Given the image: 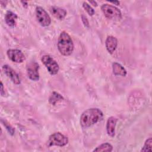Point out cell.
<instances>
[{
  "instance_id": "52a82bcc",
  "label": "cell",
  "mask_w": 152,
  "mask_h": 152,
  "mask_svg": "<svg viewBox=\"0 0 152 152\" xmlns=\"http://www.w3.org/2000/svg\"><path fill=\"white\" fill-rule=\"evenodd\" d=\"M39 65L36 62H30L27 65V74L31 80L36 81L39 80Z\"/></svg>"
},
{
  "instance_id": "7a4b0ae2",
  "label": "cell",
  "mask_w": 152,
  "mask_h": 152,
  "mask_svg": "<svg viewBox=\"0 0 152 152\" xmlns=\"http://www.w3.org/2000/svg\"><path fill=\"white\" fill-rule=\"evenodd\" d=\"M58 49L64 56H69L74 50V43L71 36L65 31H62L58 40Z\"/></svg>"
},
{
  "instance_id": "5bb4252c",
  "label": "cell",
  "mask_w": 152,
  "mask_h": 152,
  "mask_svg": "<svg viewBox=\"0 0 152 152\" xmlns=\"http://www.w3.org/2000/svg\"><path fill=\"white\" fill-rule=\"evenodd\" d=\"M112 71L113 74L116 76L125 77L127 74V71L125 68L118 62H113L112 64Z\"/></svg>"
},
{
  "instance_id": "8fae6325",
  "label": "cell",
  "mask_w": 152,
  "mask_h": 152,
  "mask_svg": "<svg viewBox=\"0 0 152 152\" xmlns=\"http://www.w3.org/2000/svg\"><path fill=\"white\" fill-rule=\"evenodd\" d=\"M118 119L114 116H110L108 118L106 122V131L109 136L113 137L115 135V127Z\"/></svg>"
},
{
  "instance_id": "8992f818",
  "label": "cell",
  "mask_w": 152,
  "mask_h": 152,
  "mask_svg": "<svg viewBox=\"0 0 152 152\" xmlns=\"http://www.w3.org/2000/svg\"><path fill=\"white\" fill-rule=\"evenodd\" d=\"M36 15L39 24L43 27H48L51 23V19L48 12L41 7L36 8Z\"/></svg>"
},
{
  "instance_id": "5b68a950",
  "label": "cell",
  "mask_w": 152,
  "mask_h": 152,
  "mask_svg": "<svg viewBox=\"0 0 152 152\" xmlns=\"http://www.w3.org/2000/svg\"><path fill=\"white\" fill-rule=\"evenodd\" d=\"M41 61L47 68L50 74L56 75L58 74L59 70V66L58 64L52 57L50 55H45L42 57Z\"/></svg>"
},
{
  "instance_id": "d6986e66",
  "label": "cell",
  "mask_w": 152,
  "mask_h": 152,
  "mask_svg": "<svg viewBox=\"0 0 152 152\" xmlns=\"http://www.w3.org/2000/svg\"><path fill=\"white\" fill-rule=\"evenodd\" d=\"M83 7L87 11V12L88 13V14L89 15L93 16L94 14L95 11H94V9L87 2H83Z\"/></svg>"
},
{
  "instance_id": "ffe728a7",
  "label": "cell",
  "mask_w": 152,
  "mask_h": 152,
  "mask_svg": "<svg viewBox=\"0 0 152 152\" xmlns=\"http://www.w3.org/2000/svg\"><path fill=\"white\" fill-rule=\"evenodd\" d=\"M81 21L84 24V26L86 27H87L88 28L89 27V22H88V19L87 18V17L84 15H81Z\"/></svg>"
},
{
  "instance_id": "44dd1931",
  "label": "cell",
  "mask_w": 152,
  "mask_h": 152,
  "mask_svg": "<svg viewBox=\"0 0 152 152\" xmlns=\"http://www.w3.org/2000/svg\"><path fill=\"white\" fill-rule=\"evenodd\" d=\"M0 93H1V95L2 96L5 95V91L4 90V86H3V84H2V81H1V91H0Z\"/></svg>"
},
{
  "instance_id": "30bf717a",
  "label": "cell",
  "mask_w": 152,
  "mask_h": 152,
  "mask_svg": "<svg viewBox=\"0 0 152 152\" xmlns=\"http://www.w3.org/2000/svg\"><path fill=\"white\" fill-rule=\"evenodd\" d=\"M118 46L117 39L112 36H108L105 40V46L107 52L112 54L116 50Z\"/></svg>"
},
{
  "instance_id": "9c48e42d",
  "label": "cell",
  "mask_w": 152,
  "mask_h": 152,
  "mask_svg": "<svg viewBox=\"0 0 152 152\" xmlns=\"http://www.w3.org/2000/svg\"><path fill=\"white\" fill-rule=\"evenodd\" d=\"M7 55L10 60L15 63H22L26 59L24 53L19 49H8Z\"/></svg>"
},
{
  "instance_id": "6da1fadb",
  "label": "cell",
  "mask_w": 152,
  "mask_h": 152,
  "mask_svg": "<svg viewBox=\"0 0 152 152\" xmlns=\"http://www.w3.org/2000/svg\"><path fill=\"white\" fill-rule=\"evenodd\" d=\"M103 117V113L98 108H89L84 110L80 116V125L83 128L90 127L100 121Z\"/></svg>"
},
{
  "instance_id": "603a6c76",
  "label": "cell",
  "mask_w": 152,
  "mask_h": 152,
  "mask_svg": "<svg viewBox=\"0 0 152 152\" xmlns=\"http://www.w3.org/2000/svg\"><path fill=\"white\" fill-rule=\"evenodd\" d=\"M21 2L22 3V4H23V5L24 7H25V8H27V6H28V3H27V1H21Z\"/></svg>"
},
{
  "instance_id": "ac0fdd59",
  "label": "cell",
  "mask_w": 152,
  "mask_h": 152,
  "mask_svg": "<svg viewBox=\"0 0 152 152\" xmlns=\"http://www.w3.org/2000/svg\"><path fill=\"white\" fill-rule=\"evenodd\" d=\"M1 122L4 125V126L5 127V128L7 129V130L8 131L9 134L11 135H13L14 134V132H15L14 128L7 121H6L5 120H3L2 119H1Z\"/></svg>"
},
{
  "instance_id": "9a60e30c",
  "label": "cell",
  "mask_w": 152,
  "mask_h": 152,
  "mask_svg": "<svg viewBox=\"0 0 152 152\" xmlns=\"http://www.w3.org/2000/svg\"><path fill=\"white\" fill-rule=\"evenodd\" d=\"M63 100H64V97L61 94L56 91H53L50 94V96H49L48 100H49V103L50 104L55 106L57 103Z\"/></svg>"
},
{
  "instance_id": "3957f363",
  "label": "cell",
  "mask_w": 152,
  "mask_h": 152,
  "mask_svg": "<svg viewBox=\"0 0 152 152\" xmlns=\"http://www.w3.org/2000/svg\"><path fill=\"white\" fill-rule=\"evenodd\" d=\"M101 10L104 16L108 19L119 21L122 18L121 11L116 7L108 4H103L101 7Z\"/></svg>"
},
{
  "instance_id": "277c9868",
  "label": "cell",
  "mask_w": 152,
  "mask_h": 152,
  "mask_svg": "<svg viewBox=\"0 0 152 152\" xmlns=\"http://www.w3.org/2000/svg\"><path fill=\"white\" fill-rule=\"evenodd\" d=\"M68 143V138L67 137L59 132H55L51 134L47 141V145L48 147L59 146L63 147Z\"/></svg>"
},
{
  "instance_id": "e0dca14e",
  "label": "cell",
  "mask_w": 152,
  "mask_h": 152,
  "mask_svg": "<svg viewBox=\"0 0 152 152\" xmlns=\"http://www.w3.org/2000/svg\"><path fill=\"white\" fill-rule=\"evenodd\" d=\"M151 147H152V138L150 137L148 139H147L144 142V144L143 145V147H142L141 150H140V151H144V152H146V151H151Z\"/></svg>"
},
{
  "instance_id": "cb8c5ba5",
  "label": "cell",
  "mask_w": 152,
  "mask_h": 152,
  "mask_svg": "<svg viewBox=\"0 0 152 152\" xmlns=\"http://www.w3.org/2000/svg\"><path fill=\"white\" fill-rule=\"evenodd\" d=\"M109 2L113 4H115V5H119V4H120V2L118 1H110Z\"/></svg>"
},
{
  "instance_id": "4fadbf2b",
  "label": "cell",
  "mask_w": 152,
  "mask_h": 152,
  "mask_svg": "<svg viewBox=\"0 0 152 152\" xmlns=\"http://www.w3.org/2000/svg\"><path fill=\"white\" fill-rule=\"evenodd\" d=\"M17 18L16 14L11 11H7L5 15V22L8 26L13 28L16 26Z\"/></svg>"
},
{
  "instance_id": "7402d4cb",
  "label": "cell",
  "mask_w": 152,
  "mask_h": 152,
  "mask_svg": "<svg viewBox=\"0 0 152 152\" xmlns=\"http://www.w3.org/2000/svg\"><path fill=\"white\" fill-rule=\"evenodd\" d=\"M89 2H90L93 6H94V7H97V4L96 1H90Z\"/></svg>"
},
{
  "instance_id": "2e32d148",
  "label": "cell",
  "mask_w": 152,
  "mask_h": 152,
  "mask_svg": "<svg viewBox=\"0 0 152 152\" xmlns=\"http://www.w3.org/2000/svg\"><path fill=\"white\" fill-rule=\"evenodd\" d=\"M113 150V146L108 142H104L100 145L97 146L96 148H94L93 151L99 152V151H112Z\"/></svg>"
},
{
  "instance_id": "ba28073f",
  "label": "cell",
  "mask_w": 152,
  "mask_h": 152,
  "mask_svg": "<svg viewBox=\"0 0 152 152\" xmlns=\"http://www.w3.org/2000/svg\"><path fill=\"white\" fill-rule=\"evenodd\" d=\"M2 69L4 74L11 80V81L14 84L18 85L21 83V80L19 75L10 66L8 65H4L2 66Z\"/></svg>"
},
{
  "instance_id": "7c38bea8",
  "label": "cell",
  "mask_w": 152,
  "mask_h": 152,
  "mask_svg": "<svg viewBox=\"0 0 152 152\" xmlns=\"http://www.w3.org/2000/svg\"><path fill=\"white\" fill-rule=\"evenodd\" d=\"M49 11L53 17L59 20H63L66 15V11L65 9L56 6H52Z\"/></svg>"
}]
</instances>
